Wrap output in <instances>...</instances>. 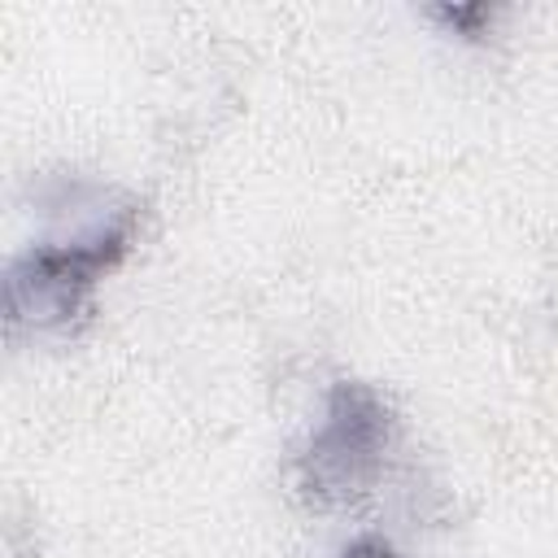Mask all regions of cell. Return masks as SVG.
Segmentation results:
<instances>
[{"label": "cell", "instance_id": "1", "mask_svg": "<svg viewBox=\"0 0 558 558\" xmlns=\"http://www.w3.org/2000/svg\"><path fill=\"white\" fill-rule=\"evenodd\" d=\"M397 440H401V423L392 401L362 379H336L327 388L318 423L310 427L292 462L296 497L310 510L357 506L388 475Z\"/></svg>", "mask_w": 558, "mask_h": 558}, {"label": "cell", "instance_id": "2", "mask_svg": "<svg viewBox=\"0 0 558 558\" xmlns=\"http://www.w3.org/2000/svg\"><path fill=\"white\" fill-rule=\"evenodd\" d=\"M135 231H140V205H122L74 240L26 248L9 266V283H4L9 327L70 331L74 323H83L96 305L100 279L131 253Z\"/></svg>", "mask_w": 558, "mask_h": 558}, {"label": "cell", "instance_id": "3", "mask_svg": "<svg viewBox=\"0 0 558 558\" xmlns=\"http://www.w3.org/2000/svg\"><path fill=\"white\" fill-rule=\"evenodd\" d=\"M336 558H405L392 541H384V536H357V541H349Z\"/></svg>", "mask_w": 558, "mask_h": 558}]
</instances>
